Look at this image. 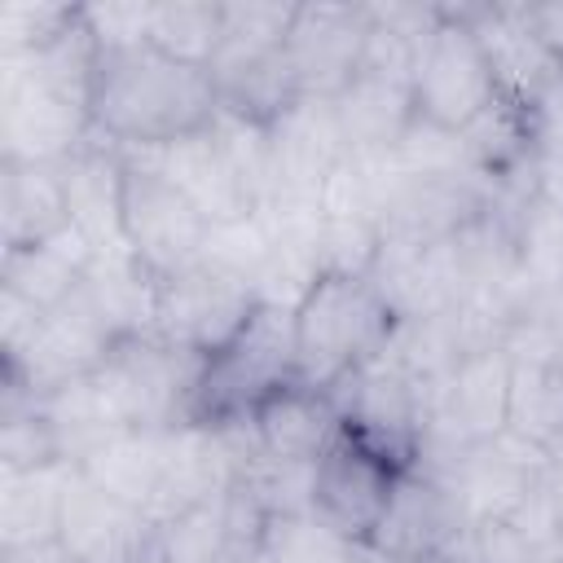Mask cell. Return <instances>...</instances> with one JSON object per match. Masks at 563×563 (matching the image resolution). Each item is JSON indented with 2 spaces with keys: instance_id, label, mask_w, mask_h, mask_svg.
Returning <instances> with one entry per match:
<instances>
[{
  "instance_id": "6da1fadb",
  "label": "cell",
  "mask_w": 563,
  "mask_h": 563,
  "mask_svg": "<svg viewBox=\"0 0 563 563\" xmlns=\"http://www.w3.org/2000/svg\"><path fill=\"white\" fill-rule=\"evenodd\" d=\"M220 114L211 75L180 66L150 44L97 53L92 136L114 150H150L211 128Z\"/></svg>"
},
{
  "instance_id": "7a4b0ae2",
  "label": "cell",
  "mask_w": 563,
  "mask_h": 563,
  "mask_svg": "<svg viewBox=\"0 0 563 563\" xmlns=\"http://www.w3.org/2000/svg\"><path fill=\"white\" fill-rule=\"evenodd\" d=\"M396 330L387 299L369 277L325 273L312 295L295 308V369L308 387H339L347 374L369 365Z\"/></svg>"
},
{
  "instance_id": "3957f363",
  "label": "cell",
  "mask_w": 563,
  "mask_h": 563,
  "mask_svg": "<svg viewBox=\"0 0 563 563\" xmlns=\"http://www.w3.org/2000/svg\"><path fill=\"white\" fill-rule=\"evenodd\" d=\"M290 378H299V369H295V312L260 303L255 317L246 321V330L229 347H220L202 361L189 418L211 422V427L246 422Z\"/></svg>"
},
{
  "instance_id": "277c9868",
  "label": "cell",
  "mask_w": 563,
  "mask_h": 563,
  "mask_svg": "<svg viewBox=\"0 0 563 563\" xmlns=\"http://www.w3.org/2000/svg\"><path fill=\"white\" fill-rule=\"evenodd\" d=\"M202 356H189L158 339L154 330L128 334L110 347L92 383L101 387L110 413L119 427H141V431H167L189 418L194 387H198Z\"/></svg>"
},
{
  "instance_id": "5b68a950",
  "label": "cell",
  "mask_w": 563,
  "mask_h": 563,
  "mask_svg": "<svg viewBox=\"0 0 563 563\" xmlns=\"http://www.w3.org/2000/svg\"><path fill=\"white\" fill-rule=\"evenodd\" d=\"M409 92H413L418 119L453 128V132L475 123L501 97L493 66L484 57V44H479L475 26L466 22L462 4H440V22L418 53Z\"/></svg>"
},
{
  "instance_id": "8992f818",
  "label": "cell",
  "mask_w": 563,
  "mask_h": 563,
  "mask_svg": "<svg viewBox=\"0 0 563 563\" xmlns=\"http://www.w3.org/2000/svg\"><path fill=\"white\" fill-rule=\"evenodd\" d=\"M260 299L251 282L216 268V264H194L158 286V312H154V334L167 339L172 347L189 356H211L229 347L246 321L255 317Z\"/></svg>"
},
{
  "instance_id": "52a82bcc",
  "label": "cell",
  "mask_w": 563,
  "mask_h": 563,
  "mask_svg": "<svg viewBox=\"0 0 563 563\" xmlns=\"http://www.w3.org/2000/svg\"><path fill=\"white\" fill-rule=\"evenodd\" d=\"M207 229V216L172 180L123 163V242L158 282L202 264Z\"/></svg>"
},
{
  "instance_id": "ba28073f",
  "label": "cell",
  "mask_w": 563,
  "mask_h": 563,
  "mask_svg": "<svg viewBox=\"0 0 563 563\" xmlns=\"http://www.w3.org/2000/svg\"><path fill=\"white\" fill-rule=\"evenodd\" d=\"M466 515L453 501V493L431 479L418 466H405L391 484V497L383 506V519L365 545L396 563H440L462 559L466 563Z\"/></svg>"
},
{
  "instance_id": "9c48e42d",
  "label": "cell",
  "mask_w": 563,
  "mask_h": 563,
  "mask_svg": "<svg viewBox=\"0 0 563 563\" xmlns=\"http://www.w3.org/2000/svg\"><path fill=\"white\" fill-rule=\"evenodd\" d=\"M242 422L211 427V422H176L163 431V471H158V493L150 501V519L163 523L189 506H202L220 497L224 488L238 484L242 466Z\"/></svg>"
},
{
  "instance_id": "30bf717a",
  "label": "cell",
  "mask_w": 563,
  "mask_h": 563,
  "mask_svg": "<svg viewBox=\"0 0 563 563\" xmlns=\"http://www.w3.org/2000/svg\"><path fill=\"white\" fill-rule=\"evenodd\" d=\"M396 475L400 466H391L352 431H339V440L312 462V515L365 545L383 519Z\"/></svg>"
},
{
  "instance_id": "8fae6325",
  "label": "cell",
  "mask_w": 563,
  "mask_h": 563,
  "mask_svg": "<svg viewBox=\"0 0 563 563\" xmlns=\"http://www.w3.org/2000/svg\"><path fill=\"white\" fill-rule=\"evenodd\" d=\"M268 519L273 515L255 501V493L233 484L220 497L163 519L154 563H255Z\"/></svg>"
},
{
  "instance_id": "7c38bea8",
  "label": "cell",
  "mask_w": 563,
  "mask_h": 563,
  "mask_svg": "<svg viewBox=\"0 0 563 563\" xmlns=\"http://www.w3.org/2000/svg\"><path fill=\"white\" fill-rule=\"evenodd\" d=\"M57 541L75 563H154L158 523L70 466Z\"/></svg>"
},
{
  "instance_id": "4fadbf2b",
  "label": "cell",
  "mask_w": 563,
  "mask_h": 563,
  "mask_svg": "<svg viewBox=\"0 0 563 563\" xmlns=\"http://www.w3.org/2000/svg\"><path fill=\"white\" fill-rule=\"evenodd\" d=\"M365 35H369V4H339V0L295 4L286 57L303 97L334 101L361 70Z\"/></svg>"
},
{
  "instance_id": "5bb4252c",
  "label": "cell",
  "mask_w": 563,
  "mask_h": 563,
  "mask_svg": "<svg viewBox=\"0 0 563 563\" xmlns=\"http://www.w3.org/2000/svg\"><path fill=\"white\" fill-rule=\"evenodd\" d=\"M545 462H550L545 449H537L532 440H523L506 427L501 435H493L484 444H471L444 488L462 506L466 523L510 519L532 497V488L541 484Z\"/></svg>"
},
{
  "instance_id": "9a60e30c",
  "label": "cell",
  "mask_w": 563,
  "mask_h": 563,
  "mask_svg": "<svg viewBox=\"0 0 563 563\" xmlns=\"http://www.w3.org/2000/svg\"><path fill=\"white\" fill-rule=\"evenodd\" d=\"M114 343H119V339H114L110 325L92 312V303H88L84 295H75V299H66L62 308L44 312L31 352H26L18 365H4L0 378H13V383H22L26 391L44 396V391H53V387H62V383H75V378L97 374Z\"/></svg>"
},
{
  "instance_id": "2e32d148",
  "label": "cell",
  "mask_w": 563,
  "mask_h": 563,
  "mask_svg": "<svg viewBox=\"0 0 563 563\" xmlns=\"http://www.w3.org/2000/svg\"><path fill=\"white\" fill-rule=\"evenodd\" d=\"M273 167H277V202L299 198L317 202L325 180L352 158L343 128L334 119V101L325 97H299L273 128Z\"/></svg>"
},
{
  "instance_id": "e0dca14e",
  "label": "cell",
  "mask_w": 563,
  "mask_h": 563,
  "mask_svg": "<svg viewBox=\"0 0 563 563\" xmlns=\"http://www.w3.org/2000/svg\"><path fill=\"white\" fill-rule=\"evenodd\" d=\"M427 422L453 431L462 444H484L510 422V356L506 347L466 352L427 400Z\"/></svg>"
},
{
  "instance_id": "ac0fdd59",
  "label": "cell",
  "mask_w": 563,
  "mask_h": 563,
  "mask_svg": "<svg viewBox=\"0 0 563 563\" xmlns=\"http://www.w3.org/2000/svg\"><path fill=\"white\" fill-rule=\"evenodd\" d=\"M462 9L484 44L497 92L515 106H532L545 92V84L563 70V62L532 26L528 4H462Z\"/></svg>"
},
{
  "instance_id": "d6986e66",
  "label": "cell",
  "mask_w": 563,
  "mask_h": 563,
  "mask_svg": "<svg viewBox=\"0 0 563 563\" xmlns=\"http://www.w3.org/2000/svg\"><path fill=\"white\" fill-rule=\"evenodd\" d=\"M119 158L136 163V167H150L163 180H172L207 216V224L238 220V216L255 211L246 189L238 185L224 150L216 145L211 128H202L194 136H180V141H167V145H150V150H119Z\"/></svg>"
},
{
  "instance_id": "ffe728a7",
  "label": "cell",
  "mask_w": 563,
  "mask_h": 563,
  "mask_svg": "<svg viewBox=\"0 0 563 563\" xmlns=\"http://www.w3.org/2000/svg\"><path fill=\"white\" fill-rule=\"evenodd\" d=\"M211 88H216V106L224 114L251 119L273 128L299 97V79L290 70L286 44L282 48H242V44H220L216 62H211Z\"/></svg>"
},
{
  "instance_id": "44dd1931",
  "label": "cell",
  "mask_w": 563,
  "mask_h": 563,
  "mask_svg": "<svg viewBox=\"0 0 563 563\" xmlns=\"http://www.w3.org/2000/svg\"><path fill=\"white\" fill-rule=\"evenodd\" d=\"M70 229L92 246V255L123 251V158L106 141H88L62 163Z\"/></svg>"
},
{
  "instance_id": "7402d4cb",
  "label": "cell",
  "mask_w": 563,
  "mask_h": 563,
  "mask_svg": "<svg viewBox=\"0 0 563 563\" xmlns=\"http://www.w3.org/2000/svg\"><path fill=\"white\" fill-rule=\"evenodd\" d=\"M246 422H251L260 449L282 462H317L343 431V418H339V405L330 400V391L308 387L299 378L277 387Z\"/></svg>"
},
{
  "instance_id": "603a6c76",
  "label": "cell",
  "mask_w": 563,
  "mask_h": 563,
  "mask_svg": "<svg viewBox=\"0 0 563 563\" xmlns=\"http://www.w3.org/2000/svg\"><path fill=\"white\" fill-rule=\"evenodd\" d=\"M70 224L62 163H18L0 158V251L35 246Z\"/></svg>"
},
{
  "instance_id": "cb8c5ba5",
  "label": "cell",
  "mask_w": 563,
  "mask_h": 563,
  "mask_svg": "<svg viewBox=\"0 0 563 563\" xmlns=\"http://www.w3.org/2000/svg\"><path fill=\"white\" fill-rule=\"evenodd\" d=\"M88 264H92V246L66 224L48 242L0 251V290L35 303L40 312H53L79 295Z\"/></svg>"
},
{
  "instance_id": "d4e9b609",
  "label": "cell",
  "mask_w": 563,
  "mask_h": 563,
  "mask_svg": "<svg viewBox=\"0 0 563 563\" xmlns=\"http://www.w3.org/2000/svg\"><path fill=\"white\" fill-rule=\"evenodd\" d=\"M334 119L352 154L378 158V154H391V145L413 123V92L405 79L356 70L352 84L334 97Z\"/></svg>"
},
{
  "instance_id": "484cf974",
  "label": "cell",
  "mask_w": 563,
  "mask_h": 563,
  "mask_svg": "<svg viewBox=\"0 0 563 563\" xmlns=\"http://www.w3.org/2000/svg\"><path fill=\"white\" fill-rule=\"evenodd\" d=\"M158 277L123 246V251H106L92 255L79 295L92 303V312L110 325L114 339L128 334H145L154 330V312H158Z\"/></svg>"
},
{
  "instance_id": "4316f807",
  "label": "cell",
  "mask_w": 563,
  "mask_h": 563,
  "mask_svg": "<svg viewBox=\"0 0 563 563\" xmlns=\"http://www.w3.org/2000/svg\"><path fill=\"white\" fill-rule=\"evenodd\" d=\"M75 471L106 488L110 497L141 506L150 515V501L158 493V471H163V431H141V427H119L101 444H92Z\"/></svg>"
},
{
  "instance_id": "83f0119b",
  "label": "cell",
  "mask_w": 563,
  "mask_h": 563,
  "mask_svg": "<svg viewBox=\"0 0 563 563\" xmlns=\"http://www.w3.org/2000/svg\"><path fill=\"white\" fill-rule=\"evenodd\" d=\"M70 462L44 471H0V550L57 541Z\"/></svg>"
},
{
  "instance_id": "f1b7e54d",
  "label": "cell",
  "mask_w": 563,
  "mask_h": 563,
  "mask_svg": "<svg viewBox=\"0 0 563 563\" xmlns=\"http://www.w3.org/2000/svg\"><path fill=\"white\" fill-rule=\"evenodd\" d=\"M462 145H466V158L471 167L484 176V180H519V176H532L537 167V128H532V114L528 106H515L506 97H497L475 123L462 128Z\"/></svg>"
},
{
  "instance_id": "f546056e",
  "label": "cell",
  "mask_w": 563,
  "mask_h": 563,
  "mask_svg": "<svg viewBox=\"0 0 563 563\" xmlns=\"http://www.w3.org/2000/svg\"><path fill=\"white\" fill-rule=\"evenodd\" d=\"M537 449H563V356H510V422Z\"/></svg>"
},
{
  "instance_id": "4dcf8cb0",
  "label": "cell",
  "mask_w": 563,
  "mask_h": 563,
  "mask_svg": "<svg viewBox=\"0 0 563 563\" xmlns=\"http://www.w3.org/2000/svg\"><path fill=\"white\" fill-rule=\"evenodd\" d=\"M224 40V18L216 0H158L150 13V48L180 66L211 70Z\"/></svg>"
},
{
  "instance_id": "1f68e13d",
  "label": "cell",
  "mask_w": 563,
  "mask_h": 563,
  "mask_svg": "<svg viewBox=\"0 0 563 563\" xmlns=\"http://www.w3.org/2000/svg\"><path fill=\"white\" fill-rule=\"evenodd\" d=\"M361 545L317 515H273L255 563H356Z\"/></svg>"
},
{
  "instance_id": "d6a6232c",
  "label": "cell",
  "mask_w": 563,
  "mask_h": 563,
  "mask_svg": "<svg viewBox=\"0 0 563 563\" xmlns=\"http://www.w3.org/2000/svg\"><path fill=\"white\" fill-rule=\"evenodd\" d=\"M387 163H391L400 176H462V172H475L471 158H466L462 132L440 128V123H427V119H418V114H413V123L405 128V136L391 145Z\"/></svg>"
},
{
  "instance_id": "836d02e7",
  "label": "cell",
  "mask_w": 563,
  "mask_h": 563,
  "mask_svg": "<svg viewBox=\"0 0 563 563\" xmlns=\"http://www.w3.org/2000/svg\"><path fill=\"white\" fill-rule=\"evenodd\" d=\"M79 18V4H44V0H9L0 9V57H26L57 44Z\"/></svg>"
},
{
  "instance_id": "e575fe53",
  "label": "cell",
  "mask_w": 563,
  "mask_h": 563,
  "mask_svg": "<svg viewBox=\"0 0 563 563\" xmlns=\"http://www.w3.org/2000/svg\"><path fill=\"white\" fill-rule=\"evenodd\" d=\"M273 246V233H268V216L264 211H246L238 220H220L207 229V242H202V264H216L242 282L255 277V268L264 264Z\"/></svg>"
},
{
  "instance_id": "d590c367",
  "label": "cell",
  "mask_w": 563,
  "mask_h": 563,
  "mask_svg": "<svg viewBox=\"0 0 563 563\" xmlns=\"http://www.w3.org/2000/svg\"><path fill=\"white\" fill-rule=\"evenodd\" d=\"M150 13L154 0H101V4H79L84 31L92 35L97 53H119L136 48L150 40Z\"/></svg>"
},
{
  "instance_id": "8d00e7d4",
  "label": "cell",
  "mask_w": 563,
  "mask_h": 563,
  "mask_svg": "<svg viewBox=\"0 0 563 563\" xmlns=\"http://www.w3.org/2000/svg\"><path fill=\"white\" fill-rule=\"evenodd\" d=\"M40 321H44V312L35 303L0 290V356H4V365H18L31 352L35 334H40Z\"/></svg>"
},
{
  "instance_id": "74e56055",
  "label": "cell",
  "mask_w": 563,
  "mask_h": 563,
  "mask_svg": "<svg viewBox=\"0 0 563 563\" xmlns=\"http://www.w3.org/2000/svg\"><path fill=\"white\" fill-rule=\"evenodd\" d=\"M532 128H537V150H554L563 145V70L545 84V92L528 106Z\"/></svg>"
},
{
  "instance_id": "f35d334b",
  "label": "cell",
  "mask_w": 563,
  "mask_h": 563,
  "mask_svg": "<svg viewBox=\"0 0 563 563\" xmlns=\"http://www.w3.org/2000/svg\"><path fill=\"white\" fill-rule=\"evenodd\" d=\"M532 185L537 198L563 211V145L554 150H537V167H532Z\"/></svg>"
},
{
  "instance_id": "ab89813d",
  "label": "cell",
  "mask_w": 563,
  "mask_h": 563,
  "mask_svg": "<svg viewBox=\"0 0 563 563\" xmlns=\"http://www.w3.org/2000/svg\"><path fill=\"white\" fill-rule=\"evenodd\" d=\"M528 18L541 31V40L550 44V53L563 62V4H528Z\"/></svg>"
},
{
  "instance_id": "60d3db41",
  "label": "cell",
  "mask_w": 563,
  "mask_h": 563,
  "mask_svg": "<svg viewBox=\"0 0 563 563\" xmlns=\"http://www.w3.org/2000/svg\"><path fill=\"white\" fill-rule=\"evenodd\" d=\"M541 493H545V506H550V515H554V523L563 532V449L550 453L545 475H541Z\"/></svg>"
},
{
  "instance_id": "b9f144b4",
  "label": "cell",
  "mask_w": 563,
  "mask_h": 563,
  "mask_svg": "<svg viewBox=\"0 0 563 563\" xmlns=\"http://www.w3.org/2000/svg\"><path fill=\"white\" fill-rule=\"evenodd\" d=\"M70 563H75V559H70Z\"/></svg>"
}]
</instances>
